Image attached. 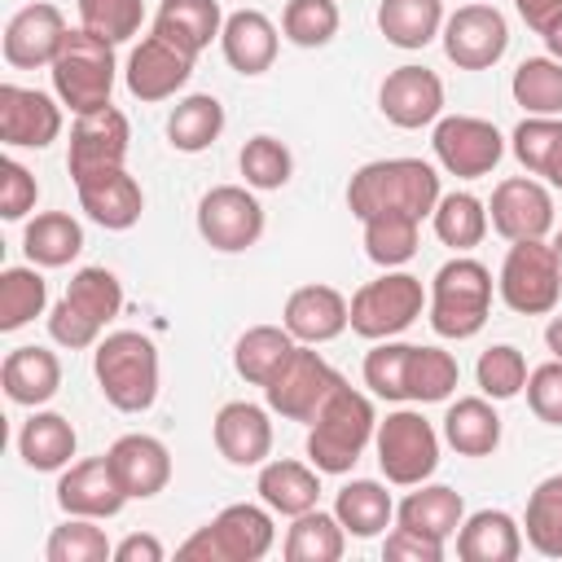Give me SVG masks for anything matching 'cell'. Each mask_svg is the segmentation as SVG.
Returning a JSON list of instances; mask_svg holds the SVG:
<instances>
[{
  "label": "cell",
  "instance_id": "4",
  "mask_svg": "<svg viewBox=\"0 0 562 562\" xmlns=\"http://www.w3.org/2000/svg\"><path fill=\"white\" fill-rule=\"evenodd\" d=\"M123 307V285L110 268H79L66 285V294L57 299V307L48 312V334L57 347L66 351H83L97 347L105 325L119 316Z\"/></svg>",
  "mask_w": 562,
  "mask_h": 562
},
{
  "label": "cell",
  "instance_id": "23",
  "mask_svg": "<svg viewBox=\"0 0 562 562\" xmlns=\"http://www.w3.org/2000/svg\"><path fill=\"white\" fill-rule=\"evenodd\" d=\"M281 325L299 342L321 347V342H334L351 325V303L334 285H299L281 307Z\"/></svg>",
  "mask_w": 562,
  "mask_h": 562
},
{
  "label": "cell",
  "instance_id": "3",
  "mask_svg": "<svg viewBox=\"0 0 562 562\" xmlns=\"http://www.w3.org/2000/svg\"><path fill=\"white\" fill-rule=\"evenodd\" d=\"M101 395L119 413H145L158 400V347L140 329H114L92 351Z\"/></svg>",
  "mask_w": 562,
  "mask_h": 562
},
{
  "label": "cell",
  "instance_id": "39",
  "mask_svg": "<svg viewBox=\"0 0 562 562\" xmlns=\"http://www.w3.org/2000/svg\"><path fill=\"white\" fill-rule=\"evenodd\" d=\"M514 158L549 180L553 189H562V119H544V114H527L518 127H514Z\"/></svg>",
  "mask_w": 562,
  "mask_h": 562
},
{
  "label": "cell",
  "instance_id": "56",
  "mask_svg": "<svg viewBox=\"0 0 562 562\" xmlns=\"http://www.w3.org/2000/svg\"><path fill=\"white\" fill-rule=\"evenodd\" d=\"M162 540L149 536V531H132L114 544V562H162Z\"/></svg>",
  "mask_w": 562,
  "mask_h": 562
},
{
  "label": "cell",
  "instance_id": "7",
  "mask_svg": "<svg viewBox=\"0 0 562 562\" xmlns=\"http://www.w3.org/2000/svg\"><path fill=\"white\" fill-rule=\"evenodd\" d=\"M272 540H277L272 509L237 501V505H224L206 527H198L176 553L193 562H259L268 558Z\"/></svg>",
  "mask_w": 562,
  "mask_h": 562
},
{
  "label": "cell",
  "instance_id": "5",
  "mask_svg": "<svg viewBox=\"0 0 562 562\" xmlns=\"http://www.w3.org/2000/svg\"><path fill=\"white\" fill-rule=\"evenodd\" d=\"M487 312H492V272L470 255L448 259L430 281V329L439 338L461 342L487 325Z\"/></svg>",
  "mask_w": 562,
  "mask_h": 562
},
{
  "label": "cell",
  "instance_id": "40",
  "mask_svg": "<svg viewBox=\"0 0 562 562\" xmlns=\"http://www.w3.org/2000/svg\"><path fill=\"white\" fill-rule=\"evenodd\" d=\"M347 549V527L338 522V514H325V509H307L290 522L285 531V562H338Z\"/></svg>",
  "mask_w": 562,
  "mask_h": 562
},
{
  "label": "cell",
  "instance_id": "28",
  "mask_svg": "<svg viewBox=\"0 0 562 562\" xmlns=\"http://www.w3.org/2000/svg\"><path fill=\"white\" fill-rule=\"evenodd\" d=\"M0 382H4V395L13 404L40 408L61 386V360L48 347H13L4 356V364H0Z\"/></svg>",
  "mask_w": 562,
  "mask_h": 562
},
{
  "label": "cell",
  "instance_id": "49",
  "mask_svg": "<svg viewBox=\"0 0 562 562\" xmlns=\"http://www.w3.org/2000/svg\"><path fill=\"white\" fill-rule=\"evenodd\" d=\"M48 562H105L114 558V544L105 540V531L97 527V518H66L61 527H53L48 544H44Z\"/></svg>",
  "mask_w": 562,
  "mask_h": 562
},
{
  "label": "cell",
  "instance_id": "55",
  "mask_svg": "<svg viewBox=\"0 0 562 562\" xmlns=\"http://www.w3.org/2000/svg\"><path fill=\"white\" fill-rule=\"evenodd\" d=\"M382 553L386 558H404V562H443V540L417 531V527H391L386 540H382Z\"/></svg>",
  "mask_w": 562,
  "mask_h": 562
},
{
  "label": "cell",
  "instance_id": "10",
  "mask_svg": "<svg viewBox=\"0 0 562 562\" xmlns=\"http://www.w3.org/2000/svg\"><path fill=\"white\" fill-rule=\"evenodd\" d=\"M496 290H501L509 312H518V316H549L558 307V294H562V272H558L553 246L544 237L509 241Z\"/></svg>",
  "mask_w": 562,
  "mask_h": 562
},
{
  "label": "cell",
  "instance_id": "54",
  "mask_svg": "<svg viewBox=\"0 0 562 562\" xmlns=\"http://www.w3.org/2000/svg\"><path fill=\"white\" fill-rule=\"evenodd\" d=\"M35 198H40L35 176L18 158H4L0 162V215L4 220H22L26 211H35Z\"/></svg>",
  "mask_w": 562,
  "mask_h": 562
},
{
  "label": "cell",
  "instance_id": "27",
  "mask_svg": "<svg viewBox=\"0 0 562 562\" xmlns=\"http://www.w3.org/2000/svg\"><path fill=\"white\" fill-rule=\"evenodd\" d=\"M255 492H259V501L272 514L299 518V514L316 509V501H321V470L316 465H303V461H290V457H277V461H263L259 465Z\"/></svg>",
  "mask_w": 562,
  "mask_h": 562
},
{
  "label": "cell",
  "instance_id": "11",
  "mask_svg": "<svg viewBox=\"0 0 562 562\" xmlns=\"http://www.w3.org/2000/svg\"><path fill=\"white\" fill-rule=\"evenodd\" d=\"M338 378H342V373H334L321 351H312L307 342H299V347L290 351V360L268 378L263 400H268V408L281 413L285 422H312L316 408H321V404L329 400V391L338 386Z\"/></svg>",
  "mask_w": 562,
  "mask_h": 562
},
{
  "label": "cell",
  "instance_id": "14",
  "mask_svg": "<svg viewBox=\"0 0 562 562\" xmlns=\"http://www.w3.org/2000/svg\"><path fill=\"white\" fill-rule=\"evenodd\" d=\"M443 53L452 66L461 70H487L505 57L509 48V26H505V13L487 0H470L461 4L452 18H443Z\"/></svg>",
  "mask_w": 562,
  "mask_h": 562
},
{
  "label": "cell",
  "instance_id": "31",
  "mask_svg": "<svg viewBox=\"0 0 562 562\" xmlns=\"http://www.w3.org/2000/svg\"><path fill=\"white\" fill-rule=\"evenodd\" d=\"M334 514H338V522L347 527V536L373 540V536H382V531L391 527L395 501H391V492H386L378 479H351V483L338 487Z\"/></svg>",
  "mask_w": 562,
  "mask_h": 562
},
{
  "label": "cell",
  "instance_id": "19",
  "mask_svg": "<svg viewBox=\"0 0 562 562\" xmlns=\"http://www.w3.org/2000/svg\"><path fill=\"white\" fill-rule=\"evenodd\" d=\"M66 31H70V26H66L61 9L48 4V0H35V4H26V9H18V13L9 18L0 53H4V61H9L13 70L53 66V57H57L61 44H66Z\"/></svg>",
  "mask_w": 562,
  "mask_h": 562
},
{
  "label": "cell",
  "instance_id": "47",
  "mask_svg": "<svg viewBox=\"0 0 562 562\" xmlns=\"http://www.w3.org/2000/svg\"><path fill=\"white\" fill-rule=\"evenodd\" d=\"M338 0H285V13H281V31L290 44L299 48H325L334 35H338Z\"/></svg>",
  "mask_w": 562,
  "mask_h": 562
},
{
  "label": "cell",
  "instance_id": "30",
  "mask_svg": "<svg viewBox=\"0 0 562 562\" xmlns=\"http://www.w3.org/2000/svg\"><path fill=\"white\" fill-rule=\"evenodd\" d=\"M443 439L461 457H487L501 443V413L492 408L487 395H465V400L448 404V413H443Z\"/></svg>",
  "mask_w": 562,
  "mask_h": 562
},
{
  "label": "cell",
  "instance_id": "48",
  "mask_svg": "<svg viewBox=\"0 0 562 562\" xmlns=\"http://www.w3.org/2000/svg\"><path fill=\"white\" fill-rule=\"evenodd\" d=\"M237 167H241L246 184H250V189H263V193L290 184V176H294V158H290V149H285L277 136H268V132H259V136H250V140L241 145Z\"/></svg>",
  "mask_w": 562,
  "mask_h": 562
},
{
  "label": "cell",
  "instance_id": "20",
  "mask_svg": "<svg viewBox=\"0 0 562 562\" xmlns=\"http://www.w3.org/2000/svg\"><path fill=\"white\" fill-rule=\"evenodd\" d=\"M61 136V105L22 83H0V140L9 149H44Z\"/></svg>",
  "mask_w": 562,
  "mask_h": 562
},
{
  "label": "cell",
  "instance_id": "53",
  "mask_svg": "<svg viewBox=\"0 0 562 562\" xmlns=\"http://www.w3.org/2000/svg\"><path fill=\"white\" fill-rule=\"evenodd\" d=\"M527 404H531V413L540 417V422H549V426H562V360L553 356V360H544V364H536L531 373H527Z\"/></svg>",
  "mask_w": 562,
  "mask_h": 562
},
{
  "label": "cell",
  "instance_id": "57",
  "mask_svg": "<svg viewBox=\"0 0 562 562\" xmlns=\"http://www.w3.org/2000/svg\"><path fill=\"white\" fill-rule=\"evenodd\" d=\"M514 9H518V18L540 35V31L562 13V0H514Z\"/></svg>",
  "mask_w": 562,
  "mask_h": 562
},
{
  "label": "cell",
  "instance_id": "59",
  "mask_svg": "<svg viewBox=\"0 0 562 562\" xmlns=\"http://www.w3.org/2000/svg\"><path fill=\"white\" fill-rule=\"evenodd\" d=\"M544 342H549V351L562 360V316H553V321L544 325Z\"/></svg>",
  "mask_w": 562,
  "mask_h": 562
},
{
  "label": "cell",
  "instance_id": "60",
  "mask_svg": "<svg viewBox=\"0 0 562 562\" xmlns=\"http://www.w3.org/2000/svg\"><path fill=\"white\" fill-rule=\"evenodd\" d=\"M549 246H553V255H558V272H562V228H558V237H553Z\"/></svg>",
  "mask_w": 562,
  "mask_h": 562
},
{
  "label": "cell",
  "instance_id": "9",
  "mask_svg": "<svg viewBox=\"0 0 562 562\" xmlns=\"http://www.w3.org/2000/svg\"><path fill=\"white\" fill-rule=\"evenodd\" d=\"M426 290L413 272H400V268H386L378 281H364L356 294H351V329L360 338H400L426 307Z\"/></svg>",
  "mask_w": 562,
  "mask_h": 562
},
{
  "label": "cell",
  "instance_id": "41",
  "mask_svg": "<svg viewBox=\"0 0 562 562\" xmlns=\"http://www.w3.org/2000/svg\"><path fill=\"white\" fill-rule=\"evenodd\" d=\"M430 224H435V237L443 241V246H452L457 255H465V250H474L483 237H487V206L474 198V193H443L439 202H435V211H430Z\"/></svg>",
  "mask_w": 562,
  "mask_h": 562
},
{
  "label": "cell",
  "instance_id": "2",
  "mask_svg": "<svg viewBox=\"0 0 562 562\" xmlns=\"http://www.w3.org/2000/svg\"><path fill=\"white\" fill-rule=\"evenodd\" d=\"M373 430H378L373 400L356 391L347 378H338L329 400L307 422V461L321 474H347L360 461V452L373 443Z\"/></svg>",
  "mask_w": 562,
  "mask_h": 562
},
{
  "label": "cell",
  "instance_id": "37",
  "mask_svg": "<svg viewBox=\"0 0 562 562\" xmlns=\"http://www.w3.org/2000/svg\"><path fill=\"white\" fill-rule=\"evenodd\" d=\"M220 132H224V105L211 92H193V97L176 101L171 114H167V140L180 154L211 149L220 140Z\"/></svg>",
  "mask_w": 562,
  "mask_h": 562
},
{
  "label": "cell",
  "instance_id": "22",
  "mask_svg": "<svg viewBox=\"0 0 562 562\" xmlns=\"http://www.w3.org/2000/svg\"><path fill=\"white\" fill-rule=\"evenodd\" d=\"M211 435H215V448L228 465H263L268 452H272V422H268V408L250 404V400H228L215 422H211Z\"/></svg>",
  "mask_w": 562,
  "mask_h": 562
},
{
  "label": "cell",
  "instance_id": "16",
  "mask_svg": "<svg viewBox=\"0 0 562 562\" xmlns=\"http://www.w3.org/2000/svg\"><path fill=\"white\" fill-rule=\"evenodd\" d=\"M193 53H184L180 44H171L167 35L149 31L132 53H127V66H123V83L136 101H167L176 97L189 75H193Z\"/></svg>",
  "mask_w": 562,
  "mask_h": 562
},
{
  "label": "cell",
  "instance_id": "6",
  "mask_svg": "<svg viewBox=\"0 0 562 562\" xmlns=\"http://www.w3.org/2000/svg\"><path fill=\"white\" fill-rule=\"evenodd\" d=\"M53 92L61 105H70L75 114H88V110H101L110 105V92H114V75H119V61H114V44L92 35V31H66V44L61 53L53 57Z\"/></svg>",
  "mask_w": 562,
  "mask_h": 562
},
{
  "label": "cell",
  "instance_id": "25",
  "mask_svg": "<svg viewBox=\"0 0 562 562\" xmlns=\"http://www.w3.org/2000/svg\"><path fill=\"white\" fill-rule=\"evenodd\" d=\"M75 189H79V206H83V215H88L92 224L110 228V233L132 228V224L140 220V211H145V193H140V184L127 176V167L97 171V176L79 180Z\"/></svg>",
  "mask_w": 562,
  "mask_h": 562
},
{
  "label": "cell",
  "instance_id": "38",
  "mask_svg": "<svg viewBox=\"0 0 562 562\" xmlns=\"http://www.w3.org/2000/svg\"><path fill=\"white\" fill-rule=\"evenodd\" d=\"M299 347V338L285 329V325H250L237 347H233V369L255 382V386H268V378L290 360V351Z\"/></svg>",
  "mask_w": 562,
  "mask_h": 562
},
{
  "label": "cell",
  "instance_id": "24",
  "mask_svg": "<svg viewBox=\"0 0 562 562\" xmlns=\"http://www.w3.org/2000/svg\"><path fill=\"white\" fill-rule=\"evenodd\" d=\"M105 457H110L127 501H149L171 483V452L154 435H119Z\"/></svg>",
  "mask_w": 562,
  "mask_h": 562
},
{
  "label": "cell",
  "instance_id": "50",
  "mask_svg": "<svg viewBox=\"0 0 562 562\" xmlns=\"http://www.w3.org/2000/svg\"><path fill=\"white\" fill-rule=\"evenodd\" d=\"M408 360H413V342L382 338L364 356V386L378 400H408Z\"/></svg>",
  "mask_w": 562,
  "mask_h": 562
},
{
  "label": "cell",
  "instance_id": "33",
  "mask_svg": "<svg viewBox=\"0 0 562 562\" xmlns=\"http://www.w3.org/2000/svg\"><path fill=\"white\" fill-rule=\"evenodd\" d=\"M154 31L198 57L224 31L220 0H162L158 13H154Z\"/></svg>",
  "mask_w": 562,
  "mask_h": 562
},
{
  "label": "cell",
  "instance_id": "35",
  "mask_svg": "<svg viewBox=\"0 0 562 562\" xmlns=\"http://www.w3.org/2000/svg\"><path fill=\"white\" fill-rule=\"evenodd\" d=\"M22 250L35 268H66L83 250V228L66 211H40L22 233Z\"/></svg>",
  "mask_w": 562,
  "mask_h": 562
},
{
  "label": "cell",
  "instance_id": "43",
  "mask_svg": "<svg viewBox=\"0 0 562 562\" xmlns=\"http://www.w3.org/2000/svg\"><path fill=\"white\" fill-rule=\"evenodd\" d=\"M509 92H514V101L527 114L558 119L562 114V61L558 57H527V61H518V70L509 79Z\"/></svg>",
  "mask_w": 562,
  "mask_h": 562
},
{
  "label": "cell",
  "instance_id": "26",
  "mask_svg": "<svg viewBox=\"0 0 562 562\" xmlns=\"http://www.w3.org/2000/svg\"><path fill=\"white\" fill-rule=\"evenodd\" d=\"M220 48H224V61L237 75H263L277 61V26L259 9H237V13L224 18Z\"/></svg>",
  "mask_w": 562,
  "mask_h": 562
},
{
  "label": "cell",
  "instance_id": "1",
  "mask_svg": "<svg viewBox=\"0 0 562 562\" xmlns=\"http://www.w3.org/2000/svg\"><path fill=\"white\" fill-rule=\"evenodd\" d=\"M439 198V171L426 158H373L347 180V206L356 220L386 211L426 220Z\"/></svg>",
  "mask_w": 562,
  "mask_h": 562
},
{
  "label": "cell",
  "instance_id": "36",
  "mask_svg": "<svg viewBox=\"0 0 562 562\" xmlns=\"http://www.w3.org/2000/svg\"><path fill=\"white\" fill-rule=\"evenodd\" d=\"M378 31L395 48H426L443 31V0H382Z\"/></svg>",
  "mask_w": 562,
  "mask_h": 562
},
{
  "label": "cell",
  "instance_id": "8",
  "mask_svg": "<svg viewBox=\"0 0 562 562\" xmlns=\"http://www.w3.org/2000/svg\"><path fill=\"white\" fill-rule=\"evenodd\" d=\"M373 448L386 483L395 487H417L439 470V435L417 408L386 413L373 430Z\"/></svg>",
  "mask_w": 562,
  "mask_h": 562
},
{
  "label": "cell",
  "instance_id": "13",
  "mask_svg": "<svg viewBox=\"0 0 562 562\" xmlns=\"http://www.w3.org/2000/svg\"><path fill=\"white\" fill-rule=\"evenodd\" d=\"M430 149L439 158V167L448 176H461V180H479L487 176L501 154H505V136L496 132V123L487 119H474V114H443L430 132Z\"/></svg>",
  "mask_w": 562,
  "mask_h": 562
},
{
  "label": "cell",
  "instance_id": "45",
  "mask_svg": "<svg viewBox=\"0 0 562 562\" xmlns=\"http://www.w3.org/2000/svg\"><path fill=\"white\" fill-rule=\"evenodd\" d=\"M48 303V281L31 268H4L0 272V329L13 334L22 325H31Z\"/></svg>",
  "mask_w": 562,
  "mask_h": 562
},
{
  "label": "cell",
  "instance_id": "29",
  "mask_svg": "<svg viewBox=\"0 0 562 562\" xmlns=\"http://www.w3.org/2000/svg\"><path fill=\"white\" fill-rule=\"evenodd\" d=\"M522 553V527L505 509H479L457 527L461 562H514Z\"/></svg>",
  "mask_w": 562,
  "mask_h": 562
},
{
  "label": "cell",
  "instance_id": "32",
  "mask_svg": "<svg viewBox=\"0 0 562 562\" xmlns=\"http://www.w3.org/2000/svg\"><path fill=\"white\" fill-rule=\"evenodd\" d=\"M395 518L404 527H417L435 540H448L457 536V527L465 522V501L457 487H443V483H417V492H408L400 505H395Z\"/></svg>",
  "mask_w": 562,
  "mask_h": 562
},
{
  "label": "cell",
  "instance_id": "17",
  "mask_svg": "<svg viewBox=\"0 0 562 562\" xmlns=\"http://www.w3.org/2000/svg\"><path fill=\"white\" fill-rule=\"evenodd\" d=\"M378 110L404 132L430 127L443 119V79L426 66H395L378 88Z\"/></svg>",
  "mask_w": 562,
  "mask_h": 562
},
{
  "label": "cell",
  "instance_id": "18",
  "mask_svg": "<svg viewBox=\"0 0 562 562\" xmlns=\"http://www.w3.org/2000/svg\"><path fill=\"white\" fill-rule=\"evenodd\" d=\"M487 220L505 241H531L553 228V193L531 176H509L492 189Z\"/></svg>",
  "mask_w": 562,
  "mask_h": 562
},
{
  "label": "cell",
  "instance_id": "42",
  "mask_svg": "<svg viewBox=\"0 0 562 562\" xmlns=\"http://www.w3.org/2000/svg\"><path fill=\"white\" fill-rule=\"evenodd\" d=\"M522 536L540 558H562V474H549L531 487Z\"/></svg>",
  "mask_w": 562,
  "mask_h": 562
},
{
  "label": "cell",
  "instance_id": "12",
  "mask_svg": "<svg viewBox=\"0 0 562 562\" xmlns=\"http://www.w3.org/2000/svg\"><path fill=\"white\" fill-rule=\"evenodd\" d=\"M198 233L211 250H250L263 237V206L246 184H215L198 202Z\"/></svg>",
  "mask_w": 562,
  "mask_h": 562
},
{
  "label": "cell",
  "instance_id": "15",
  "mask_svg": "<svg viewBox=\"0 0 562 562\" xmlns=\"http://www.w3.org/2000/svg\"><path fill=\"white\" fill-rule=\"evenodd\" d=\"M127 140H132V127H127V119H123L114 105L75 114L70 149H66L70 180L79 184V180H88V176H97V171H114V167H123V158H127Z\"/></svg>",
  "mask_w": 562,
  "mask_h": 562
},
{
  "label": "cell",
  "instance_id": "21",
  "mask_svg": "<svg viewBox=\"0 0 562 562\" xmlns=\"http://www.w3.org/2000/svg\"><path fill=\"white\" fill-rule=\"evenodd\" d=\"M57 505L75 518H114L127 505V492L110 465V457L70 461L57 479Z\"/></svg>",
  "mask_w": 562,
  "mask_h": 562
},
{
  "label": "cell",
  "instance_id": "46",
  "mask_svg": "<svg viewBox=\"0 0 562 562\" xmlns=\"http://www.w3.org/2000/svg\"><path fill=\"white\" fill-rule=\"evenodd\" d=\"M461 382V369H457V356L443 351V347H413V360H408V400L417 404H439L457 391Z\"/></svg>",
  "mask_w": 562,
  "mask_h": 562
},
{
  "label": "cell",
  "instance_id": "51",
  "mask_svg": "<svg viewBox=\"0 0 562 562\" xmlns=\"http://www.w3.org/2000/svg\"><path fill=\"white\" fill-rule=\"evenodd\" d=\"M79 9V26L110 40V44H123L140 31L145 22V4L140 0H75Z\"/></svg>",
  "mask_w": 562,
  "mask_h": 562
},
{
  "label": "cell",
  "instance_id": "58",
  "mask_svg": "<svg viewBox=\"0 0 562 562\" xmlns=\"http://www.w3.org/2000/svg\"><path fill=\"white\" fill-rule=\"evenodd\" d=\"M540 40H544V48H549V57H558L562 61V13L540 31Z\"/></svg>",
  "mask_w": 562,
  "mask_h": 562
},
{
  "label": "cell",
  "instance_id": "34",
  "mask_svg": "<svg viewBox=\"0 0 562 562\" xmlns=\"http://www.w3.org/2000/svg\"><path fill=\"white\" fill-rule=\"evenodd\" d=\"M79 439H75V426L61 417V413H31L18 430V452L31 470H66L70 457H75Z\"/></svg>",
  "mask_w": 562,
  "mask_h": 562
},
{
  "label": "cell",
  "instance_id": "44",
  "mask_svg": "<svg viewBox=\"0 0 562 562\" xmlns=\"http://www.w3.org/2000/svg\"><path fill=\"white\" fill-rule=\"evenodd\" d=\"M360 224H364V255L378 268H404L417 255V228H422V220L400 215V211H386V215H369Z\"/></svg>",
  "mask_w": 562,
  "mask_h": 562
},
{
  "label": "cell",
  "instance_id": "52",
  "mask_svg": "<svg viewBox=\"0 0 562 562\" xmlns=\"http://www.w3.org/2000/svg\"><path fill=\"white\" fill-rule=\"evenodd\" d=\"M474 378H479V391H483L487 400H514V395L527 386V360H522L518 347L496 342V347H487V351L479 356Z\"/></svg>",
  "mask_w": 562,
  "mask_h": 562
}]
</instances>
